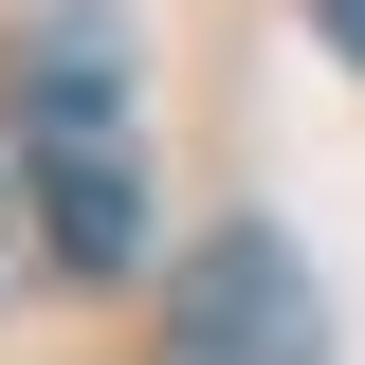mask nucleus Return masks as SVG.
<instances>
[{
    "label": "nucleus",
    "mask_w": 365,
    "mask_h": 365,
    "mask_svg": "<svg viewBox=\"0 0 365 365\" xmlns=\"http://www.w3.org/2000/svg\"><path fill=\"white\" fill-rule=\"evenodd\" d=\"M146 365H329V292H311V256H292L274 220L201 237L182 292H165V347H146Z\"/></svg>",
    "instance_id": "nucleus-1"
},
{
    "label": "nucleus",
    "mask_w": 365,
    "mask_h": 365,
    "mask_svg": "<svg viewBox=\"0 0 365 365\" xmlns=\"http://www.w3.org/2000/svg\"><path fill=\"white\" fill-rule=\"evenodd\" d=\"M37 220H55V256H73V274H128V256H146V182H128V146H37Z\"/></svg>",
    "instance_id": "nucleus-2"
},
{
    "label": "nucleus",
    "mask_w": 365,
    "mask_h": 365,
    "mask_svg": "<svg viewBox=\"0 0 365 365\" xmlns=\"http://www.w3.org/2000/svg\"><path fill=\"white\" fill-rule=\"evenodd\" d=\"M311 19H329V55H365V0H311Z\"/></svg>",
    "instance_id": "nucleus-3"
}]
</instances>
